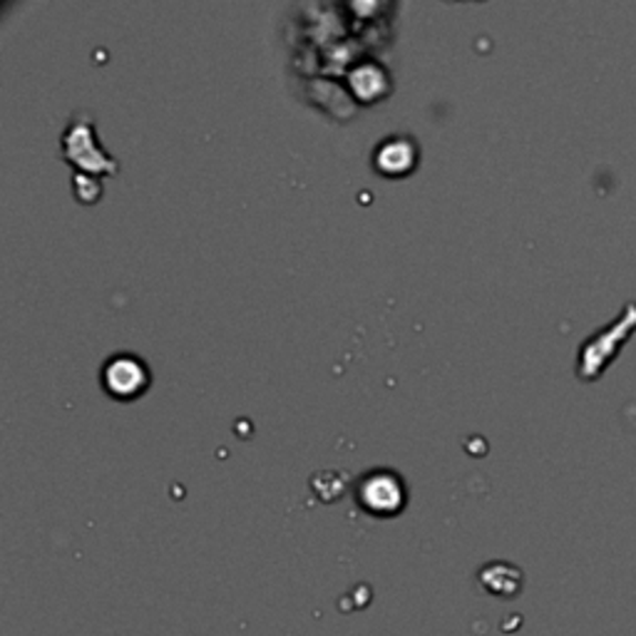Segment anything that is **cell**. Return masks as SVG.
I'll return each mask as SVG.
<instances>
[{"label":"cell","instance_id":"6da1fadb","mask_svg":"<svg viewBox=\"0 0 636 636\" xmlns=\"http://www.w3.org/2000/svg\"><path fill=\"white\" fill-rule=\"evenodd\" d=\"M358 502H361L363 510L373 512V515H393L406 502L403 482L393 473L378 470V473H371L361 480V485H358Z\"/></svg>","mask_w":636,"mask_h":636},{"label":"cell","instance_id":"7a4b0ae2","mask_svg":"<svg viewBox=\"0 0 636 636\" xmlns=\"http://www.w3.org/2000/svg\"><path fill=\"white\" fill-rule=\"evenodd\" d=\"M102 383H105V391L110 396L130 400L147 388V366L135 356H112L102 368Z\"/></svg>","mask_w":636,"mask_h":636},{"label":"cell","instance_id":"3957f363","mask_svg":"<svg viewBox=\"0 0 636 636\" xmlns=\"http://www.w3.org/2000/svg\"><path fill=\"white\" fill-rule=\"evenodd\" d=\"M416 164V147L408 140H388L376 152V167L386 174H403Z\"/></svg>","mask_w":636,"mask_h":636}]
</instances>
